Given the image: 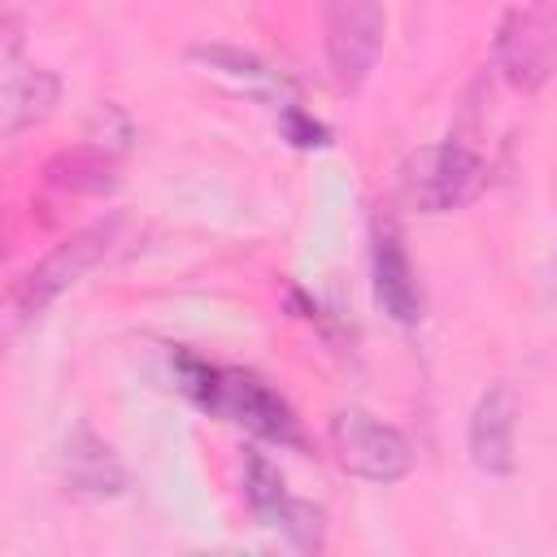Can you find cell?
I'll list each match as a JSON object with an SVG mask.
<instances>
[{"label":"cell","instance_id":"6da1fadb","mask_svg":"<svg viewBox=\"0 0 557 557\" xmlns=\"http://www.w3.org/2000/svg\"><path fill=\"white\" fill-rule=\"evenodd\" d=\"M492 57L513 91L535 96L557 74V0H531L522 9H509L496 26Z\"/></svg>","mask_w":557,"mask_h":557},{"label":"cell","instance_id":"277c9868","mask_svg":"<svg viewBox=\"0 0 557 557\" xmlns=\"http://www.w3.org/2000/svg\"><path fill=\"white\" fill-rule=\"evenodd\" d=\"M209 413H222L231 422H239L244 431L278 444V448H305V431L300 418L292 413V405L252 370H222L218 366V383H213V400Z\"/></svg>","mask_w":557,"mask_h":557},{"label":"cell","instance_id":"5bb4252c","mask_svg":"<svg viewBox=\"0 0 557 557\" xmlns=\"http://www.w3.org/2000/svg\"><path fill=\"white\" fill-rule=\"evenodd\" d=\"M283 496H287V487H283L278 466L270 457H261V453H244V500H248L252 518L261 522Z\"/></svg>","mask_w":557,"mask_h":557},{"label":"cell","instance_id":"9c48e42d","mask_svg":"<svg viewBox=\"0 0 557 557\" xmlns=\"http://www.w3.org/2000/svg\"><path fill=\"white\" fill-rule=\"evenodd\" d=\"M65 487L74 496H122L126 492V466L113 457V448L91 431V426H74V435L65 440Z\"/></svg>","mask_w":557,"mask_h":557},{"label":"cell","instance_id":"9a60e30c","mask_svg":"<svg viewBox=\"0 0 557 557\" xmlns=\"http://www.w3.org/2000/svg\"><path fill=\"white\" fill-rule=\"evenodd\" d=\"M278 126H283L287 144H296V148H326V144H331V131H326L318 117H309L300 104H283Z\"/></svg>","mask_w":557,"mask_h":557},{"label":"cell","instance_id":"52a82bcc","mask_svg":"<svg viewBox=\"0 0 557 557\" xmlns=\"http://www.w3.org/2000/svg\"><path fill=\"white\" fill-rule=\"evenodd\" d=\"M513 435H518V396L509 383H492L470 409V426H466L470 461L492 479L513 474Z\"/></svg>","mask_w":557,"mask_h":557},{"label":"cell","instance_id":"3957f363","mask_svg":"<svg viewBox=\"0 0 557 557\" xmlns=\"http://www.w3.org/2000/svg\"><path fill=\"white\" fill-rule=\"evenodd\" d=\"M326 435H331L335 461L348 474L366 479V483H400L413 470L409 440L396 426H387L374 413H366V409H339L331 418Z\"/></svg>","mask_w":557,"mask_h":557},{"label":"cell","instance_id":"7c38bea8","mask_svg":"<svg viewBox=\"0 0 557 557\" xmlns=\"http://www.w3.org/2000/svg\"><path fill=\"white\" fill-rule=\"evenodd\" d=\"M187 61L222 74V78H235V83H252V87H287V78L278 70H270L257 52H244V48H231V44H191L187 48Z\"/></svg>","mask_w":557,"mask_h":557},{"label":"cell","instance_id":"8992f818","mask_svg":"<svg viewBox=\"0 0 557 557\" xmlns=\"http://www.w3.org/2000/svg\"><path fill=\"white\" fill-rule=\"evenodd\" d=\"M109 252V231L104 226H87L65 235L52 252H44L13 287V309L17 318H39L65 287H74L91 265H100Z\"/></svg>","mask_w":557,"mask_h":557},{"label":"cell","instance_id":"5b68a950","mask_svg":"<svg viewBox=\"0 0 557 557\" xmlns=\"http://www.w3.org/2000/svg\"><path fill=\"white\" fill-rule=\"evenodd\" d=\"M383 4L379 0H326V65L339 91H357L383 52Z\"/></svg>","mask_w":557,"mask_h":557},{"label":"cell","instance_id":"ba28073f","mask_svg":"<svg viewBox=\"0 0 557 557\" xmlns=\"http://www.w3.org/2000/svg\"><path fill=\"white\" fill-rule=\"evenodd\" d=\"M374 300L383 305V313L400 326H413L422 318V292L409 265V252L396 235L392 222H374Z\"/></svg>","mask_w":557,"mask_h":557},{"label":"cell","instance_id":"7a4b0ae2","mask_svg":"<svg viewBox=\"0 0 557 557\" xmlns=\"http://www.w3.org/2000/svg\"><path fill=\"white\" fill-rule=\"evenodd\" d=\"M483 187V161L470 144L444 139L431 148H418L400 170V191L422 213H448L474 200Z\"/></svg>","mask_w":557,"mask_h":557},{"label":"cell","instance_id":"30bf717a","mask_svg":"<svg viewBox=\"0 0 557 557\" xmlns=\"http://www.w3.org/2000/svg\"><path fill=\"white\" fill-rule=\"evenodd\" d=\"M44 183L65 191V196H109V191H117L122 174H117L113 152L78 144V148H61L44 165Z\"/></svg>","mask_w":557,"mask_h":557},{"label":"cell","instance_id":"8fae6325","mask_svg":"<svg viewBox=\"0 0 557 557\" xmlns=\"http://www.w3.org/2000/svg\"><path fill=\"white\" fill-rule=\"evenodd\" d=\"M61 100V78L52 70H9L4 78V135L39 126Z\"/></svg>","mask_w":557,"mask_h":557},{"label":"cell","instance_id":"4fadbf2b","mask_svg":"<svg viewBox=\"0 0 557 557\" xmlns=\"http://www.w3.org/2000/svg\"><path fill=\"white\" fill-rule=\"evenodd\" d=\"M261 527H270V531H278L292 548H300V553H318L322 548V540H326V522H322V509L318 505H309V500H300V496H283L265 518H261Z\"/></svg>","mask_w":557,"mask_h":557}]
</instances>
